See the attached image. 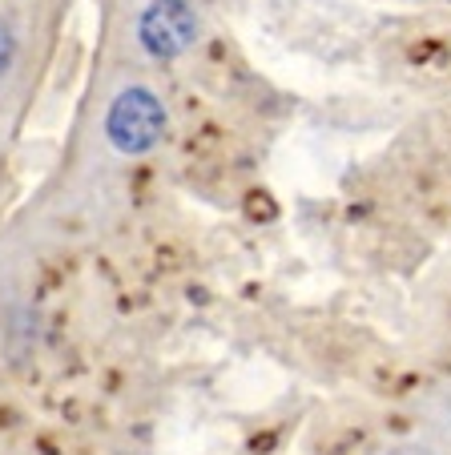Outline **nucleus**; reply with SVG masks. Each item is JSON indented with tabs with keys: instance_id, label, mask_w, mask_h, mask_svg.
I'll list each match as a JSON object with an SVG mask.
<instances>
[{
	"instance_id": "f257e3e1",
	"label": "nucleus",
	"mask_w": 451,
	"mask_h": 455,
	"mask_svg": "<svg viewBox=\"0 0 451 455\" xmlns=\"http://www.w3.org/2000/svg\"><path fill=\"white\" fill-rule=\"evenodd\" d=\"M105 129H109V141L121 149V154H145V149H154L157 141H162L165 109L149 89L129 85L113 97Z\"/></svg>"
},
{
	"instance_id": "7ed1b4c3",
	"label": "nucleus",
	"mask_w": 451,
	"mask_h": 455,
	"mask_svg": "<svg viewBox=\"0 0 451 455\" xmlns=\"http://www.w3.org/2000/svg\"><path fill=\"white\" fill-rule=\"evenodd\" d=\"M9 57H12V41H9V33H4V25H0V73L9 69Z\"/></svg>"
},
{
	"instance_id": "f03ea898",
	"label": "nucleus",
	"mask_w": 451,
	"mask_h": 455,
	"mask_svg": "<svg viewBox=\"0 0 451 455\" xmlns=\"http://www.w3.org/2000/svg\"><path fill=\"white\" fill-rule=\"evenodd\" d=\"M137 33H141V44L154 52V57H178V52H186L189 44H194L197 17L186 0H154V4L145 9Z\"/></svg>"
}]
</instances>
